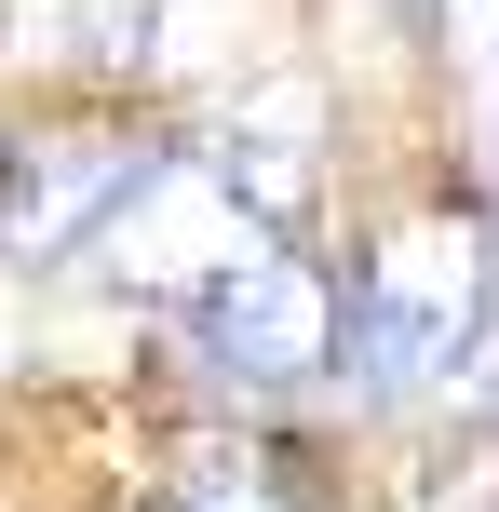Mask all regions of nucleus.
Here are the masks:
<instances>
[{"mask_svg":"<svg viewBox=\"0 0 499 512\" xmlns=\"http://www.w3.org/2000/svg\"><path fill=\"white\" fill-rule=\"evenodd\" d=\"M499 310V216L486 203H405L392 230L365 243V283H351V324H338V378L365 391V405H419V391H459V364H473Z\"/></svg>","mask_w":499,"mask_h":512,"instance_id":"f257e3e1","label":"nucleus"},{"mask_svg":"<svg viewBox=\"0 0 499 512\" xmlns=\"http://www.w3.org/2000/svg\"><path fill=\"white\" fill-rule=\"evenodd\" d=\"M432 41H446L459 135H473V149H486V176H499V0H432Z\"/></svg>","mask_w":499,"mask_h":512,"instance_id":"0eeeda50","label":"nucleus"},{"mask_svg":"<svg viewBox=\"0 0 499 512\" xmlns=\"http://www.w3.org/2000/svg\"><path fill=\"white\" fill-rule=\"evenodd\" d=\"M446 405L499 432V310H486V337H473V364H459V391H446Z\"/></svg>","mask_w":499,"mask_h":512,"instance_id":"6e6552de","label":"nucleus"},{"mask_svg":"<svg viewBox=\"0 0 499 512\" xmlns=\"http://www.w3.org/2000/svg\"><path fill=\"white\" fill-rule=\"evenodd\" d=\"M338 324H351L338 270H324V256H297V243H257L230 283H203V297H189V351H203L243 405L338 378Z\"/></svg>","mask_w":499,"mask_h":512,"instance_id":"f03ea898","label":"nucleus"},{"mask_svg":"<svg viewBox=\"0 0 499 512\" xmlns=\"http://www.w3.org/2000/svg\"><path fill=\"white\" fill-rule=\"evenodd\" d=\"M216 176L243 189V216H257L270 243H284L297 216L324 203V81H311V68L243 81V108L216 122Z\"/></svg>","mask_w":499,"mask_h":512,"instance_id":"39448f33","label":"nucleus"},{"mask_svg":"<svg viewBox=\"0 0 499 512\" xmlns=\"http://www.w3.org/2000/svg\"><path fill=\"white\" fill-rule=\"evenodd\" d=\"M176 512H324V486L284 445H203V459L176 472Z\"/></svg>","mask_w":499,"mask_h":512,"instance_id":"423d86ee","label":"nucleus"},{"mask_svg":"<svg viewBox=\"0 0 499 512\" xmlns=\"http://www.w3.org/2000/svg\"><path fill=\"white\" fill-rule=\"evenodd\" d=\"M135 135L122 122H54V135H14L0 149V256L14 270H68V256H95L108 203L135 189Z\"/></svg>","mask_w":499,"mask_h":512,"instance_id":"20e7f679","label":"nucleus"},{"mask_svg":"<svg viewBox=\"0 0 499 512\" xmlns=\"http://www.w3.org/2000/svg\"><path fill=\"white\" fill-rule=\"evenodd\" d=\"M257 243L270 230L243 216V189L216 176V149H149L135 189L108 203V230H95V270L122 283V297H203V283H230Z\"/></svg>","mask_w":499,"mask_h":512,"instance_id":"7ed1b4c3","label":"nucleus"}]
</instances>
